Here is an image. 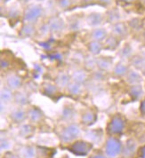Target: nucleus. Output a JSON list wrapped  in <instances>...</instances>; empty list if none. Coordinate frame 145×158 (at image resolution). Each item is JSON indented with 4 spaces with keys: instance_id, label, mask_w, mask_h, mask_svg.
I'll use <instances>...</instances> for the list:
<instances>
[{
    "instance_id": "393cba45",
    "label": "nucleus",
    "mask_w": 145,
    "mask_h": 158,
    "mask_svg": "<svg viewBox=\"0 0 145 158\" xmlns=\"http://www.w3.org/2000/svg\"><path fill=\"white\" fill-rule=\"evenodd\" d=\"M39 16V9L36 7H32L31 9L28 10L26 18L28 21H34Z\"/></svg>"
},
{
    "instance_id": "2f4dec72",
    "label": "nucleus",
    "mask_w": 145,
    "mask_h": 158,
    "mask_svg": "<svg viewBox=\"0 0 145 158\" xmlns=\"http://www.w3.org/2000/svg\"><path fill=\"white\" fill-rule=\"evenodd\" d=\"M143 38H144V40H145V32L143 33Z\"/></svg>"
},
{
    "instance_id": "9b49d317",
    "label": "nucleus",
    "mask_w": 145,
    "mask_h": 158,
    "mask_svg": "<svg viewBox=\"0 0 145 158\" xmlns=\"http://www.w3.org/2000/svg\"><path fill=\"white\" fill-rule=\"evenodd\" d=\"M70 74V77L72 81L78 82L80 84H86L89 79V71H87L85 68H77L73 69Z\"/></svg>"
},
{
    "instance_id": "20e7f679",
    "label": "nucleus",
    "mask_w": 145,
    "mask_h": 158,
    "mask_svg": "<svg viewBox=\"0 0 145 158\" xmlns=\"http://www.w3.org/2000/svg\"><path fill=\"white\" fill-rule=\"evenodd\" d=\"M65 148L75 156H84L89 155L94 150V144L91 141H87L86 139H79L71 143L66 145Z\"/></svg>"
},
{
    "instance_id": "423d86ee",
    "label": "nucleus",
    "mask_w": 145,
    "mask_h": 158,
    "mask_svg": "<svg viewBox=\"0 0 145 158\" xmlns=\"http://www.w3.org/2000/svg\"><path fill=\"white\" fill-rule=\"evenodd\" d=\"M143 78H144V77L143 76L142 72L131 67L129 71L127 72V74L126 75V77L123 79L128 86H131V85H142Z\"/></svg>"
},
{
    "instance_id": "c756f323",
    "label": "nucleus",
    "mask_w": 145,
    "mask_h": 158,
    "mask_svg": "<svg viewBox=\"0 0 145 158\" xmlns=\"http://www.w3.org/2000/svg\"><path fill=\"white\" fill-rule=\"evenodd\" d=\"M123 2H126V3H132V2H134L135 0H121Z\"/></svg>"
},
{
    "instance_id": "4be33fe9",
    "label": "nucleus",
    "mask_w": 145,
    "mask_h": 158,
    "mask_svg": "<svg viewBox=\"0 0 145 158\" xmlns=\"http://www.w3.org/2000/svg\"><path fill=\"white\" fill-rule=\"evenodd\" d=\"M103 48H104L103 44L98 41H92L87 45V49L89 51V52L91 53V55H94V56L99 55Z\"/></svg>"
},
{
    "instance_id": "4468645a",
    "label": "nucleus",
    "mask_w": 145,
    "mask_h": 158,
    "mask_svg": "<svg viewBox=\"0 0 145 158\" xmlns=\"http://www.w3.org/2000/svg\"><path fill=\"white\" fill-rule=\"evenodd\" d=\"M85 90V85L84 84H80L75 81H70V83L69 84V85L66 88V92L71 96H80L84 93Z\"/></svg>"
},
{
    "instance_id": "473e14b6",
    "label": "nucleus",
    "mask_w": 145,
    "mask_h": 158,
    "mask_svg": "<svg viewBox=\"0 0 145 158\" xmlns=\"http://www.w3.org/2000/svg\"><path fill=\"white\" fill-rule=\"evenodd\" d=\"M2 158H5V157H4V156H3V157H2Z\"/></svg>"
},
{
    "instance_id": "1a4fd4ad",
    "label": "nucleus",
    "mask_w": 145,
    "mask_h": 158,
    "mask_svg": "<svg viewBox=\"0 0 145 158\" xmlns=\"http://www.w3.org/2000/svg\"><path fill=\"white\" fill-rule=\"evenodd\" d=\"M131 66L129 62H126L125 60H120L117 63L114 64L111 70L112 75L117 78H124L127 72L129 71Z\"/></svg>"
},
{
    "instance_id": "b1692460",
    "label": "nucleus",
    "mask_w": 145,
    "mask_h": 158,
    "mask_svg": "<svg viewBox=\"0 0 145 158\" xmlns=\"http://www.w3.org/2000/svg\"><path fill=\"white\" fill-rule=\"evenodd\" d=\"M106 33L101 29H96L94 32L92 33V38L93 41H98L101 42L102 40H103L106 37Z\"/></svg>"
},
{
    "instance_id": "6e6552de",
    "label": "nucleus",
    "mask_w": 145,
    "mask_h": 158,
    "mask_svg": "<svg viewBox=\"0 0 145 158\" xmlns=\"http://www.w3.org/2000/svg\"><path fill=\"white\" fill-rule=\"evenodd\" d=\"M97 120V113L94 108H87L84 109L80 115L81 124L85 126H91Z\"/></svg>"
},
{
    "instance_id": "0eeeda50",
    "label": "nucleus",
    "mask_w": 145,
    "mask_h": 158,
    "mask_svg": "<svg viewBox=\"0 0 145 158\" xmlns=\"http://www.w3.org/2000/svg\"><path fill=\"white\" fill-rule=\"evenodd\" d=\"M9 118L10 120L15 123H22L25 122L28 119V115H27V108L24 107H20V106H16L14 109H12V111L9 114Z\"/></svg>"
},
{
    "instance_id": "cd10ccee",
    "label": "nucleus",
    "mask_w": 145,
    "mask_h": 158,
    "mask_svg": "<svg viewBox=\"0 0 145 158\" xmlns=\"http://www.w3.org/2000/svg\"><path fill=\"white\" fill-rule=\"evenodd\" d=\"M5 158H21V156L18 155V154H15V153H13L11 151H7L6 152L5 156H4Z\"/></svg>"
},
{
    "instance_id": "2eb2a0df",
    "label": "nucleus",
    "mask_w": 145,
    "mask_h": 158,
    "mask_svg": "<svg viewBox=\"0 0 145 158\" xmlns=\"http://www.w3.org/2000/svg\"><path fill=\"white\" fill-rule=\"evenodd\" d=\"M137 142L134 139H129L126 141V144H123V151H122V156L126 157L133 156L135 152L137 151Z\"/></svg>"
},
{
    "instance_id": "dca6fc26",
    "label": "nucleus",
    "mask_w": 145,
    "mask_h": 158,
    "mask_svg": "<svg viewBox=\"0 0 145 158\" xmlns=\"http://www.w3.org/2000/svg\"><path fill=\"white\" fill-rule=\"evenodd\" d=\"M128 94L132 100L141 101L145 95V92L143 85H136L128 86Z\"/></svg>"
},
{
    "instance_id": "a878e982",
    "label": "nucleus",
    "mask_w": 145,
    "mask_h": 158,
    "mask_svg": "<svg viewBox=\"0 0 145 158\" xmlns=\"http://www.w3.org/2000/svg\"><path fill=\"white\" fill-rule=\"evenodd\" d=\"M88 158H108L102 149H94L90 154Z\"/></svg>"
},
{
    "instance_id": "bb28decb",
    "label": "nucleus",
    "mask_w": 145,
    "mask_h": 158,
    "mask_svg": "<svg viewBox=\"0 0 145 158\" xmlns=\"http://www.w3.org/2000/svg\"><path fill=\"white\" fill-rule=\"evenodd\" d=\"M139 112L142 116L145 117V95L143 98L140 101V105H139Z\"/></svg>"
},
{
    "instance_id": "f257e3e1",
    "label": "nucleus",
    "mask_w": 145,
    "mask_h": 158,
    "mask_svg": "<svg viewBox=\"0 0 145 158\" xmlns=\"http://www.w3.org/2000/svg\"><path fill=\"white\" fill-rule=\"evenodd\" d=\"M57 135L62 143L68 145L79 139L81 135V128L78 123L70 122L61 126L57 131Z\"/></svg>"
},
{
    "instance_id": "7ed1b4c3",
    "label": "nucleus",
    "mask_w": 145,
    "mask_h": 158,
    "mask_svg": "<svg viewBox=\"0 0 145 158\" xmlns=\"http://www.w3.org/2000/svg\"><path fill=\"white\" fill-rule=\"evenodd\" d=\"M102 150L108 158H118L122 156L123 143L119 137L108 136L103 144Z\"/></svg>"
},
{
    "instance_id": "a211bd4d",
    "label": "nucleus",
    "mask_w": 145,
    "mask_h": 158,
    "mask_svg": "<svg viewBox=\"0 0 145 158\" xmlns=\"http://www.w3.org/2000/svg\"><path fill=\"white\" fill-rule=\"evenodd\" d=\"M18 155L21 158H36L37 149L32 146H23L21 150L18 152Z\"/></svg>"
},
{
    "instance_id": "6ab92c4d",
    "label": "nucleus",
    "mask_w": 145,
    "mask_h": 158,
    "mask_svg": "<svg viewBox=\"0 0 145 158\" xmlns=\"http://www.w3.org/2000/svg\"><path fill=\"white\" fill-rule=\"evenodd\" d=\"M14 97H15V92L10 90L9 88L3 86L1 88V102L2 104H10L14 102Z\"/></svg>"
},
{
    "instance_id": "39448f33",
    "label": "nucleus",
    "mask_w": 145,
    "mask_h": 158,
    "mask_svg": "<svg viewBox=\"0 0 145 158\" xmlns=\"http://www.w3.org/2000/svg\"><path fill=\"white\" fill-rule=\"evenodd\" d=\"M22 77L15 72H7L5 77V85L13 92L19 91L22 86Z\"/></svg>"
},
{
    "instance_id": "412c9836",
    "label": "nucleus",
    "mask_w": 145,
    "mask_h": 158,
    "mask_svg": "<svg viewBox=\"0 0 145 158\" xmlns=\"http://www.w3.org/2000/svg\"><path fill=\"white\" fill-rule=\"evenodd\" d=\"M83 64L84 67L87 71H94L97 69V64H96V58H94V55H88L86 58L83 59Z\"/></svg>"
},
{
    "instance_id": "9d476101",
    "label": "nucleus",
    "mask_w": 145,
    "mask_h": 158,
    "mask_svg": "<svg viewBox=\"0 0 145 158\" xmlns=\"http://www.w3.org/2000/svg\"><path fill=\"white\" fill-rule=\"evenodd\" d=\"M27 115L29 122L32 124L40 123L45 117L42 110L36 106H31L27 108Z\"/></svg>"
},
{
    "instance_id": "f3484780",
    "label": "nucleus",
    "mask_w": 145,
    "mask_h": 158,
    "mask_svg": "<svg viewBox=\"0 0 145 158\" xmlns=\"http://www.w3.org/2000/svg\"><path fill=\"white\" fill-rule=\"evenodd\" d=\"M29 95L26 94L23 91H17L15 92V97H14V103L16 106H20V107H26L27 105H29Z\"/></svg>"
},
{
    "instance_id": "ddd939ff",
    "label": "nucleus",
    "mask_w": 145,
    "mask_h": 158,
    "mask_svg": "<svg viewBox=\"0 0 145 158\" xmlns=\"http://www.w3.org/2000/svg\"><path fill=\"white\" fill-rule=\"evenodd\" d=\"M96 64H97V69L103 72H111L114 66L112 59L104 56L96 58Z\"/></svg>"
},
{
    "instance_id": "aec40b11",
    "label": "nucleus",
    "mask_w": 145,
    "mask_h": 158,
    "mask_svg": "<svg viewBox=\"0 0 145 158\" xmlns=\"http://www.w3.org/2000/svg\"><path fill=\"white\" fill-rule=\"evenodd\" d=\"M42 89H43V93L47 96H53L55 94H57L60 89L56 85L55 83H51V82H45L42 85Z\"/></svg>"
},
{
    "instance_id": "c85d7f7f",
    "label": "nucleus",
    "mask_w": 145,
    "mask_h": 158,
    "mask_svg": "<svg viewBox=\"0 0 145 158\" xmlns=\"http://www.w3.org/2000/svg\"><path fill=\"white\" fill-rule=\"evenodd\" d=\"M140 71L142 72L143 76V77H145V65L143 66V68H142V69H141V70H140Z\"/></svg>"
},
{
    "instance_id": "f8f14e48",
    "label": "nucleus",
    "mask_w": 145,
    "mask_h": 158,
    "mask_svg": "<svg viewBox=\"0 0 145 158\" xmlns=\"http://www.w3.org/2000/svg\"><path fill=\"white\" fill-rule=\"evenodd\" d=\"M71 81L70 77V74L66 71H60L57 73L54 83L56 84V85L59 87L60 90H66L67 86L69 85V84Z\"/></svg>"
},
{
    "instance_id": "f03ea898",
    "label": "nucleus",
    "mask_w": 145,
    "mask_h": 158,
    "mask_svg": "<svg viewBox=\"0 0 145 158\" xmlns=\"http://www.w3.org/2000/svg\"><path fill=\"white\" fill-rule=\"evenodd\" d=\"M127 120L121 113H115L110 116L106 125V134L108 136L119 137L126 129Z\"/></svg>"
},
{
    "instance_id": "7c9ffc66",
    "label": "nucleus",
    "mask_w": 145,
    "mask_h": 158,
    "mask_svg": "<svg viewBox=\"0 0 145 158\" xmlns=\"http://www.w3.org/2000/svg\"><path fill=\"white\" fill-rule=\"evenodd\" d=\"M141 3L145 6V0H141Z\"/></svg>"
},
{
    "instance_id": "5701e85b",
    "label": "nucleus",
    "mask_w": 145,
    "mask_h": 158,
    "mask_svg": "<svg viewBox=\"0 0 145 158\" xmlns=\"http://www.w3.org/2000/svg\"><path fill=\"white\" fill-rule=\"evenodd\" d=\"M35 128L34 126L32 125V123H29V124H23L22 125L21 129L19 131V133L22 135V137H24V138H28V137H30L35 131Z\"/></svg>"
}]
</instances>
